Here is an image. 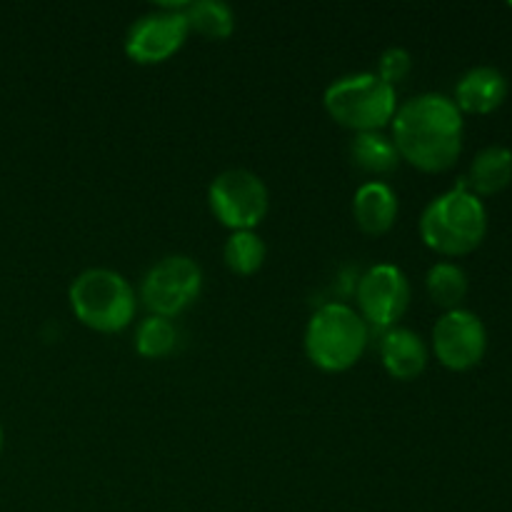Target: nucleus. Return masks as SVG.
<instances>
[{"mask_svg":"<svg viewBox=\"0 0 512 512\" xmlns=\"http://www.w3.org/2000/svg\"><path fill=\"white\" fill-rule=\"evenodd\" d=\"M463 113L443 93H423L398 105L393 118V143L400 160L425 173L448 170L463 150Z\"/></svg>","mask_w":512,"mask_h":512,"instance_id":"nucleus-1","label":"nucleus"},{"mask_svg":"<svg viewBox=\"0 0 512 512\" xmlns=\"http://www.w3.org/2000/svg\"><path fill=\"white\" fill-rule=\"evenodd\" d=\"M488 233V210L483 200L460 180L453 190L430 200L420 215L425 245L440 255H468Z\"/></svg>","mask_w":512,"mask_h":512,"instance_id":"nucleus-2","label":"nucleus"},{"mask_svg":"<svg viewBox=\"0 0 512 512\" xmlns=\"http://www.w3.org/2000/svg\"><path fill=\"white\" fill-rule=\"evenodd\" d=\"M370 328L355 308L345 303L320 305L305 328V353L325 373L350 370L368 348Z\"/></svg>","mask_w":512,"mask_h":512,"instance_id":"nucleus-3","label":"nucleus"},{"mask_svg":"<svg viewBox=\"0 0 512 512\" xmlns=\"http://www.w3.org/2000/svg\"><path fill=\"white\" fill-rule=\"evenodd\" d=\"M70 310L75 318L98 333H120L138 310L135 290L110 268H88L70 283Z\"/></svg>","mask_w":512,"mask_h":512,"instance_id":"nucleus-4","label":"nucleus"},{"mask_svg":"<svg viewBox=\"0 0 512 512\" xmlns=\"http://www.w3.org/2000/svg\"><path fill=\"white\" fill-rule=\"evenodd\" d=\"M325 110L335 123L355 133H380L393 123L398 93L378 73H355L335 80L323 95Z\"/></svg>","mask_w":512,"mask_h":512,"instance_id":"nucleus-5","label":"nucleus"},{"mask_svg":"<svg viewBox=\"0 0 512 512\" xmlns=\"http://www.w3.org/2000/svg\"><path fill=\"white\" fill-rule=\"evenodd\" d=\"M200 290H203L200 265L188 255H165L145 273L140 283V300L150 315L173 320L198 300Z\"/></svg>","mask_w":512,"mask_h":512,"instance_id":"nucleus-6","label":"nucleus"},{"mask_svg":"<svg viewBox=\"0 0 512 512\" xmlns=\"http://www.w3.org/2000/svg\"><path fill=\"white\" fill-rule=\"evenodd\" d=\"M208 203L215 218L235 230H253L270 208V195L260 175L230 168L210 183Z\"/></svg>","mask_w":512,"mask_h":512,"instance_id":"nucleus-7","label":"nucleus"},{"mask_svg":"<svg viewBox=\"0 0 512 512\" xmlns=\"http://www.w3.org/2000/svg\"><path fill=\"white\" fill-rule=\"evenodd\" d=\"M360 318L373 330L395 328L410 308V280L398 265L380 263L365 270L355 288Z\"/></svg>","mask_w":512,"mask_h":512,"instance_id":"nucleus-8","label":"nucleus"},{"mask_svg":"<svg viewBox=\"0 0 512 512\" xmlns=\"http://www.w3.org/2000/svg\"><path fill=\"white\" fill-rule=\"evenodd\" d=\"M188 33V20H185L183 10L158 5L130 25L128 35H125V53L140 65L163 63L183 48Z\"/></svg>","mask_w":512,"mask_h":512,"instance_id":"nucleus-9","label":"nucleus"},{"mask_svg":"<svg viewBox=\"0 0 512 512\" xmlns=\"http://www.w3.org/2000/svg\"><path fill=\"white\" fill-rule=\"evenodd\" d=\"M435 358L450 370H470L488 350V330L473 310H445L433 328Z\"/></svg>","mask_w":512,"mask_h":512,"instance_id":"nucleus-10","label":"nucleus"},{"mask_svg":"<svg viewBox=\"0 0 512 512\" xmlns=\"http://www.w3.org/2000/svg\"><path fill=\"white\" fill-rule=\"evenodd\" d=\"M508 98V78L493 65H475L460 75L455 85V105L460 113H493Z\"/></svg>","mask_w":512,"mask_h":512,"instance_id":"nucleus-11","label":"nucleus"},{"mask_svg":"<svg viewBox=\"0 0 512 512\" xmlns=\"http://www.w3.org/2000/svg\"><path fill=\"white\" fill-rule=\"evenodd\" d=\"M353 215L363 233H388L398 220V195L383 180H368L355 190Z\"/></svg>","mask_w":512,"mask_h":512,"instance_id":"nucleus-12","label":"nucleus"},{"mask_svg":"<svg viewBox=\"0 0 512 512\" xmlns=\"http://www.w3.org/2000/svg\"><path fill=\"white\" fill-rule=\"evenodd\" d=\"M380 360L395 380H415L428 365V345L415 330L390 328L380 340Z\"/></svg>","mask_w":512,"mask_h":512,"instance_id":"nucleus-13","label":"nucleus"},{"mask_svg":"<svg viewBox=\"0 0 512 512\" xmlns=\"http://www.w3.org/2000/svg\"><path fill=\"white\" fill-rule=\"evenodd\" d=\"M470 193L495 195L505 190L512 180V150L505 145H488L470 163L468 178H463Z\"/></svg>","mask_w":512,"mask_h":512,"instance_id":"nucleus-14","label":"nucleus"},{"mask_svg":"<svg viewBox=\"0 0 512 512\" xmlns=\"http://www.w3.org/2000/svg\"><path fill=\"white\" fill-rule=\"evenodd\" d=\"M350 160L368 175H390L400 165L393 138L383 133H358L350 140Z\"/></svg>","mask_w":512,"mask_h":512,"instance_id":"nucleus-15","label":"nucleus"},{"mask_svg":"<svg viewBox=\"0 0 512 512\" xmlns=\"http://www.w3.org/2000/svg\"><path fill=\"white\" fill-rule=\"evenodd\" d=\"M188 30L210 40L228 38L235 30V13L228 3L220 0H195L183 8Z\"/></svg>","mask_w":512,"mask_h":512,"instance_id":"nucleus-16","label":"nucleus"},{"mask_svg":"<svg viewBox=\"0 0 512 512\" xmlns=\"http://www.w3.org/2000/svg\"><path fill=\"white\" fill-rule=\"evenodd\" d=\"M425 288L435 305L455 310L468 295V275L455 263H435L425 275Z\"/></svg>","mask_w":512,"mask_h":512,"instance_id":"nucleus-17","label":"nucleus"},{"mask_svg":"<svg viewBox=\"0 0 512 512\" xmlns=\"http://www.w3.org/2000/svg\"><path fill=\"white\" fill-rule=\"evenodd\" d=\"M265 243L255 230H235L225 240L223 260L235 275H253L265 263Z\"/></svg>","mask_w":512,"mask_h":512,"instance_id":"nucleus-18","label":"nucleus"},{"mask_svg":"<svg viewBox=\"0 0 512 512\" xmlns=\"http://www.w3.org/2000/svg\"><path fill=\"white\" fill-rule=\"evenodd\" d=\"M178 328L170 318H160V315H150L135 330V350H138L143 358L160 360L165 355H170L178 345Z\"/></svg>","mask_w":512,"mask_h":512,"instance_id":"nucleus-19","label":"nucleus"},{"mask_svg":"<svg viewBox=\"0 0 512 512\" xmlns=\"http://www.w3.org/2000/svg\"><path fill=\"white\" fill-rule=\"evenodd\" d=\"M410 70H413V55H410L405 48L393 45V48H388L383 55H380L378 75L385 80V83L393 85V88L408 78Z\"/></svg>","mask_w":512,"mask_h":512,"instance_id":"nucleus-20","label":"nucleus"},{"mask_svg":"<svg viewBox=\"0 0 512 512\" xmlns=\"http://www.w3.org/2000/svg\"><path fill=\"white\" fill-rule=\"evenodd\" d=\"M0 450H3V428H0Z\"/></svg>","mask_w":512,"mask_h":512,"instance_id":"nucleus-21","label":"nucleus"},{"mask_svg":"<svg viewBox=\"0 0 512 512\" xmlns=\"http://www.w3.org/2000/svg\"><path fill=\"white\" fill-rule=\"evenodd\" d=\"M510 5H512V3H510Z\"/></svg>","mask_w":512,"mask_h":512,"instance_id":"nucleus-22","label":"nucleus"}]
</instances>
